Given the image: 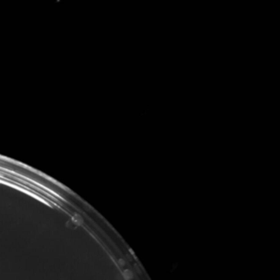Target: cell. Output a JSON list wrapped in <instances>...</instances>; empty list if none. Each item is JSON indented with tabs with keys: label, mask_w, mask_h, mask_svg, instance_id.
Instances as JSON below:
<instances>
[{
	"label": "cell",
	"mask_w": 280,
	"mask_h": 280,
	"mask_svg": "<svg viewBox=\"0 0 280 280\" xmlns=\"http://www.w3.org/2000/svg\"><path fill=\"white\" fill-rule=\"evenodd\" d=\"M71 221L72 223H74L76 226H81L83 224V218L81 217V215L78 214H75L72 215V217L71 219Z\"/></svg>",
	"instance_id": "1"
},
{
	"label": "cell",
	"mask_w": 280,
	"mask_h": 280,
	"mask_svg": "<svg viewBox=\"0 0 280 280\" xmlns=\"http://www.w3.org/2000/svg\"><path fill=\"white\" fill-rule=\"evenodd\" d=\"M124 274H125V276L127 278H131L132 277V273H131V271H130V270H125Z\"/></svg>",
	"instance_id": "2"
}]
</instances>
